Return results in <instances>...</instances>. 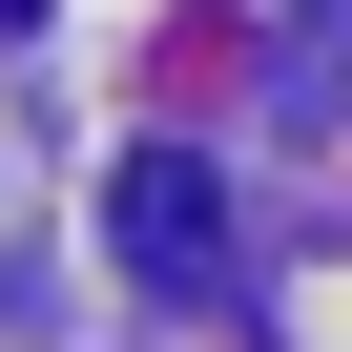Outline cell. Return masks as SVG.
<instances>
[{
	"label": "cell",
	"instance_id": "cell-1",
	"mask_svg": "<svg viewBox=\"0 0 352 352\" xmlns=\"http://www.w3.org/2000/svg\"><path fill=\"white\" fill-rule=\"evenodd\" d=\"M124 249L187 270V290H228V187H208L187 145H124Z\"/></svg>",
	"mask_w": 352,
	"mask_h": 352
},
{
	"label": "cell",
	"instance_id": "cell-2",
	"mask_svg": "<svg viewBox=\"0 0 352 352\" xmlns=\"http://www.w3.org/2000/svg\"><path fill=\"white\" fill-rule=\"evenodd\" d=\"M0 21H42V0H0Z\"/></svg>",
	"mask_w": 352,
	"mask_h": 352
}]
</instances>
